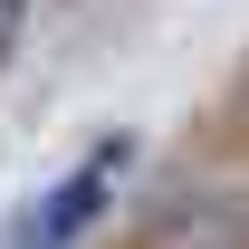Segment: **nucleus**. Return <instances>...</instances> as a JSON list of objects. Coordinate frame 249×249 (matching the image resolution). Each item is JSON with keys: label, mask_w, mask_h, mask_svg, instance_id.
<instances>
[{"label": "nucleus", "mask_w": 249, "mask_h": 249, "mask_svg": "<svg viewBox=\"0 0 249 249\" xmlns=\"http://www.w3.org/2000/svg\"><path fill=\"white\" fill-rule=\"evenodd\" d=\"M19 19H29V0H0V58L19 48Z\"/></svg>", "instance_id": "2"}, {"label": "nucleus", "mask_w": 249, "mask_h": 249, "mask_svg": "<svg viewBox=\"0 0 249 249\" xmlns=\"http://www.w3.org/2000/svg\"><path fill=\"white\" fill-rule=\"evenodd\" d=\"M115 182H124V144H106V154L77 163L67 182H48L38 201H19V211H10V230H0V249H77V230L115 201Z\"/></svg>", "instance_id": "1"}]
</instances>
